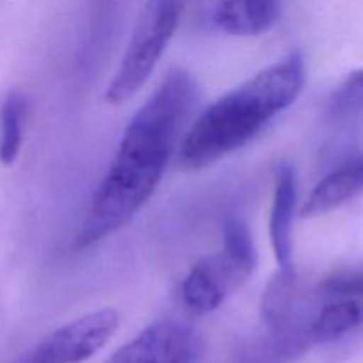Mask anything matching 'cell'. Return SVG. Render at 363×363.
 <instances>
[{
    "label": "cell",
    "mask_w": 363,
    "mask_h": 363,
    "mask_svg": "<svg viewBox=\"0 0 363 363\" xmlns=\"http://www.w3.org/2000/svg\"><path fill=\"white\" fill-rule=\"evenodd\" d=\"M27 101L20 92H9L0 106V163L11 167L23 144Z\"/></svg>",
    "instance_id": "11"
},
{
    "label": "cell",
    "mask_w": 363,
    "mask_h": 363,
    "mask_svg": "<svg viewBox=\"0 0 363 363\" xmlns=\"http://www.w3.org/2000/svg\"><path fill=\"white\" fill-rule=\"evenodd\" d=\"M119 328V314L101 308L85 314L53 332L38 353L48 363H82L106 346Z\"/></svg>",
    "instance_id": "5"
},
{
    "label": "cell",
    "mask_w": 363,
    "mask_h": 363,
    "mask_svg": "<svg viewBox=\"0 0 363 363\" xmlns=\"http://www.w3.org/2000/svg\"><path fill=\"white\" fill-rule=\"evenodd\" d=\"M202 351L204 342L191 326L163 321L147 326L106 363H195Z\"/></svg>",
    "instance_id": "4"
},
{
    "label": "cell",
    "mask_w": 363,
    "mask_h": 363,
    "mask_svg": "<svg viewBox=\"0 0 363 363\" xmlns=\"http://www.w3.org/2000/svg\"><path fill=\"white\" fill-rule=\"evenodd\" d=\"M27 363H48V362H46V360H45V358H43V357H41V354H39V353H38V351H35V353H34V357H32V358H30V360H28Z\"/></svg>",
    "instance_id": "15"
},
{
    "label": "cell",
    "mask_w": 363,
    "mask_h": 363,
    "mask_svg": "<svg viewBox=\"0 0 363 363\" xmlns=\"http://www.w3.org/2000/svg\"><path fill=\"white\" fill-rule=\"evenodd\" d=\"M363 191V156L347 160L323 177L301 206V218H318L340 208Z\"/></svg>",
    "instance_id": "8"
},
{
    "label": "cell",
    "mask_w": 363,
    "mask_h": 363,
    "mask_svg": "<svg viewBox=\"0 0 363 363\" xmlns=\"http://www.w3.org/2000/svg\"><path fill=\"white\" fill-rule=\"evenodd\" d=\"M330 116L335 119L363 112V69H357L337 87L330 98Z\"/></svg>",
    "instance_id": "13"
},
{
    "label": "cell",
    "mask_w": 363,
    "mask_h": 363,
    "mask_svg": "<svg viewBox=\"0 0 363 363\" xmlns=\"http://www.w3.org/2000/svg\"><path fill=\"white\" fill-rule=\"evenodd\" d=\"M223 254L245 273L252 277L257 266V250L247 223L238 216H227L223 222Z\"/></svg>",
    "instance_id": "12"
},
{
    "label": "cell",
    "mask_w": 363,
    "mask_h": 363,
    "mask_svg": "<svg viewBox=\"0 0 363 363\" xmlns=\"http://www.w3.org/2000/svg\"><path fill=\"white\" fill-rule=\"evenodd\" d=\"M321 293L333 300H362L363 298V272H339L323 280Z\"/></svg>",
    "instance_id": "14"
},
{
    "label": "cell",
    "mask_w": 363,
    "mask_h": 363,
    "mask_svg": "<svg viewBox=\"0 0 363 363\" xmlns=\"http://www.w3.org/2000/svg\"><path fill=\"white\" fill-rule=\"evenodd\" d=\"M363 323V305L360 300H333L325 305L307 326L311 346L328 344L342 339Z\"/></svg>",
    "instance_id": "10"
},
{
    "label": "cell",
    "mask_w": 363,
    "mask_h": 363,
    "mask_svg": "<svg viewBox=\"0 0 363 363\" xmlns=\"http://www.w3.org/2000/svg\"><path fill=\"white\" fill-rule=\"evenodd\" d=\"M250 279L223 252L201 259L188 272L181 287L184 305L197 314L216 311L229 294Z\"/></svg>",
    "instance_id": "6"
},
{
    "label": "cell",
    "mask_w": 363,
    "mask_h": 363,
    "mask_svg": "<svg viewBox=\"0 0 363 363\" xmlns=\"http://www.w3.org/2000/svg\"><path fill=\"white\" fill-rule=\"evenodd\" d=\"M296 209V174L289 163L275 169L272 215H269V240L279 269L293 268V220Z\"/></svg>",
    "instance_id": "7"
},
{
    "label": "cell",
    "mask_w": 363,
    "mask_h": 363,
    "mask_svg": "<svg viewBox=\"0 0 363 363\" xmlns=\"http://www.w3.org/2000/svg\"><path fill=\"white\" fill-rule=\"evenodd\" d=\"M280 18V0H218L215 23L238 38L268 32Z\"/></svg>",
    "instance_id": "9"
},
{
    "label": "cell",
    "mask_w": 363,
    "mask_h": 363,
    "mask_svg": "<svg viewBox=\"0 0 363 363\" xmlns=\"http://www.w3.org/2000/svg\"><path fill=\"white\" fill-rule=\"evenodd\" d=\"M303 85L305 60L296 52L223 94L183 137L177 152L181 167L206 169L247 145L273 117L296 101Z\"/></svg>",
    "instance_id": "2"
},
{
    "label": "cell",
    "mask_w": 363,
    "mask_h": 363,
    "mask_svg": "<svg viewBox=\"0 0 363 363\" xmlns=\"http://www.w3.org/2000/svg\"><path fill=\"white\" fill-rule=\"evenodd\" d=\"M195 99L194 78L174 69L135 113L96 190L77 248H87L117 233L144 208L162 181Z\"/></svg>",
    "instance_id": "1"
},
{
    "label": "cell",
    "mask_w": 363,
    "mask_h": 363,
    "mask_svg": "<svg viewBox=\"0 0 363 363\" xmlns=\"http://www.w3.org/2000/svg\"><path fill=\"white\" fill-rule=\"evenodd\" d=\"M183 0H145L130 45L105 91L112 106L130 101L145 85L179 23Z\"/></svg>",
    "instance_id": "3"
}]
</instances>
